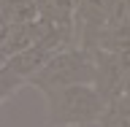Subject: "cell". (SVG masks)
<instances>
[{
    "label": "cell",
    "instance_id": "cell-1",
    "mask_svg": "<svg viewBox=\"0 0 130 127\" xmlns=\"http://www.w3.org/2000/svg\"><path fill=\"white\" fill-rule=\"evenodd\" d=\"M46 100V127H89L106 111V100L95 87H62L43 92Z\"/></svg>",
    "mask_w": 130,
    "mask_h": 127
},
{
    "label": "cell",
    "instance_id": "cell-2",
    "mask_svg": "<svg viewBox=\"0 0 130 127\" xmlns=\"http://www.w3.org/2000/svg\"><path fill=\"white\" fill-rule=\"evenodd\" d=\"M27 84L35 87L41 95L52 92V89H62V87H79V84L92 87L95 84V57H92V49L71 46L65 51H60V54H54Z\"/></svg>",
    "mask_w": 130,
    "mask_h": 127
},
{
    "label": "cell",
    "instance_id": "cell-3",
    "mask_svg": "<svg viewBox=\"0 0 130 127\" xmlns=\"http://www.w3.org/2000/svg\"><path fill=\"white\" fill-rule=\"evenodd\" d=\"M92 57H95V84L92 87L98 89V95L106 103H111L122 95L125 76L130 70V60L111 54V51H103V49H92Z\"/></svg>",
    "mask_w": 130,
    "mask_h": 127
},
{
    "label": "cell",
    "instance_id": "cell-4",
    "mask_svg": "<svg viewBox=\"0 0 130 127\" xmlns=\"http://www.w3.org/2000/svg\"><path fill=\"white\" fill-rule=\"evenodd\" d=\"M111 0H79L76 3V43L81 49H95L106 32Z\"/></svg>",
    "mask_w": 130,
    "mask_h": 127
},
{
    "label": "cell",
    "instance_id": "cell-5",
    "mask_svg": "<svg viewBox=\"0 0 130 127\" xmlns=\"http://www.w3.org/2000/svg\"><path fill=\"white\" fill-rule=\"evenodd\" d=\"M49 24H43L41 19H35V22L30 24H16V27H8L6 38H3V43H0V60H3V65L8 62V60H14L16 54H22V51H27V49H32L38 41H43L49 35Z\"/></svg>",
    "mask_w": 130,
    "mask_h": 127
},
{
    "label": "cell",
    "instance_id": "cell-6",
    "mask_svg": "<svg viewBox=\"0 0 130 127\" xmlns=\"http://www.w3.org/2000/svg\"><path fill=\"white\" fill-rule=\"evenodd\" d=\"M38 19L54 30L76 32V0H35Z\"/></svg>",
    "mask_w": 130,
    "mask_h": 127
},
{
    "label": "cell",
    "instance_id": "cell-7",
    "mask_svg": "<svg viewBox=\"0 0 130 127\" xmlns=\"http://www.w3.org/2000/svg\"><path fill=\"white\" fill-rule=\"evenodd\" d=\"M38 19L35 0H0V22L8 27L16 24H30Z\"/></svg>",
    "mask_w": 130,
    "mask_h": 127
},
{
    "label": "cell",
    "instance_id": "cell-8",
    "mask_svg": "<svg viewBox=\"0 0 130 127\" xmlns=\"http://www.w3.org/2000/svg\"><path fill=\"white\" fill-rule=\"evenodd\" d=\"M95 49H103V51H111V54H119V57H127L130 60V24L106 30L98 38Z\"/></svg>",
    "mask_w": 130,
    "mask_h": 127
},
{
    "label": "cell",
    "instance_id": "cell-9",
    "mask_svg": "<svg viewBox=\"0 0 130 127\" xmlns=\"http://www.w3.org/2000/svg\"><path fill=\"white\" fill-rule=\"evenodd\" d=\"M22 87H24V79H19L14 70H8L6 65H3L0 68V105L6 103L11 95H16Z\"/></svg>",
    "mask_w": 130,
    "mask_h": 127
},
{
    "label": "cell",
    "instance_id": "cell-10",
    "mask_svg": "<svg viewBox=\"0 0 130 127\" xmlns=\"http://www.w3.org/2000/svg\"><path fill=\"white\" fill-rule=\"evenodd\" d=\"M122 95H125V97H130V70H127V76H125V87H122Z\"/></svg>",
    "mask_w": 130,
    "mask_h": 127
},
{
    "label": "cell",
    "instance_id": "cell-11",
    "mask_svg": "<svg viewBox=\"0 0 130 127\" xmlns=\"http://www.w3.org/2000/svg\"><path fill=\"white\" fill-rule=\"evenodd\" d=\"M89 127H100V124H98V122H92V124H89Z\"/></svg>",
    "mask_w": 130,
    "mask_h": 127
},
{
    "label": "cell",
    "instance_id": "cell-12",
    "mask_svg": "<svg viewBox=\"0 0 130 127\" xmlns=\"http://www.w3.org/2000/svg\"><path fill=\"white\" fill-rule=\"evenodd\" d=\"M0 68H3V60H0Z\"/></svg>",
    "mask_w": 130,
    "mask_h": 127
},
{
    "label": "cell",
    "instance_id": "cell-13",
    "mask_svg": "<svg viewBox=\"0 0 130 127\" xmlns=\"http://www.w3.org/2000/svg\"><path fill=\"white\" fill-rule=\"evenodd\" d=\"M76 3H79V0H76Z\"/></svg>",
    "mask_w": 130,
    "mask_h": 127
}]
</instances>
